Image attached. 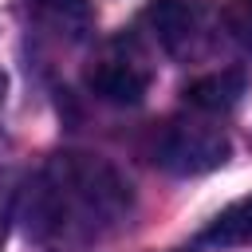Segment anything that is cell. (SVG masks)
Here are the masks:
<instances>
[{
  "mask_svg": "<svg viewBox=\"0 0 252 252\" xmlns=\"http://www.w3.org/2000/svg\"><path fill=\"white\" fill-rule=\"evenodd\" d=\"M130 213V185L91 154H55L24 189L32 236H98Z\"/></svg>",
  "mask_w": 252,
  "mask_h": 252,
  "instance_id": "1",
  "label": "cell"
},
{
  "mask_svg": "<svg viewBox=\"0 0 252 252\" xmlns=\"http://www.w3.org/2000/svg\"><path fill=\"white\" fill-rule=\"evenodd\" d=\"M228 150L232 146L220 126L201 122V118H173L154 142V161L173 177H197L224 165Z\"/></svg>",
  "mask_w": 252,
  "mask_h": 252,
  "instance_id": "2",
  "label": "cell"
},
{
  "mask_svg": "<svg viewBox=\"0 0 252 252\" xmlns=\"http://www.w3.org/2000/svg\"><path fill=\"white\" fill-rule=\"evenodd\" d=\"M213 4L209 0H150L142 12L146 32L154 43L173 59H193L213 39Z\"/></svg>",
  "mask_w": 252,
  "mask_h": 252,
  "instance_id": "3",
  "label": "cell"
},
{
  "mask_svg": "<svg viewBox=\"0 0 252 252\" xmlns=\"http://www.w3.org/2000/svg\"><path fill=\"white\" fill-rule=\"evenodd\" d=\"M150 79H154V71L146 63V55L126 35L106 43V51L87 71V87L102 102H114V106H138L146 98V91H150Z\"/></svg>",
  "mask_w": 252,
  "mask_h": 252,
  "instance_id": "4",
  "label": "cell"
},
{
  "mask_svg": "<svg viewBox=\"0 0 252 252\" xmlns=\"http://www.w3.org/2000/svg\"><path fill=\"white\" fill-rule=\"evenodd\" d=\"M32 20L51 32L63 43H83L94 28V4L91 0H24Z\"/></svg>",
  "mask_w": 252,
  "mask_h": 252,
  "instance_id": "5",
  "label": "cell"
},
{
  "mask_svg": "<svg viewBox=\"0 0 252 252\" xmlns=\"http://www.w3.org/2000/svg\"><path fill=\"white\" fill-rule=\"evenodd\" d=\"M248 91V75L240 67H220V71H209L201 79H193L181 94L193 110L201 114H228Z\"/></svg>",
  "mask_w": 252,
  "mask_h": 252,
  "instance_id": "6",
  "label": "cell"
},
{
  "mask_svg": "<svg viewBox=\"0 0 252 252\" xmlns=\"http://www.w3.org/2000/svg\"><path fill=\"white\" fill-rule=\"evenodd\" d=\"M201 244H209V248H240V244H252V197H240L228 209H220L209 220V228L201 232Z\"/></svg>",
  "mask_w": 252,
  "mask_h": 252,
  "instance_id": "7",
  "label": "cell"
},
{
  "mask_svg": "<svg viewBox=\"0 0 252 252\" xmlns=\"http://www.w3.org/2000/svg\"><path fill=\"white\" fill-rule=\"evenodd\" d=\"M232 35L244 43V51H252V0H228V12H224Z\"/></svg>",
  "mask_w": 252,
  "mask_h": 252,
  "instance_id": "8",
  "label": "cell"
},
{
  "mask_svg": "<svg viewBox=\"0 0 252 252\" xmlns=\"http://www.w3.org/2000/svg\"><path fill=\"white\" fill-rule=\"evenodd\" d=\"M4 236H8V201L0 193V244H4Z\"/></svg>",
  "mask_w": 252,
  "mask_h": 252,
  "instance_id": "9",
  "label": "cell"
},
{
  "mask_svg": "<svg viewBox=\"0 0 252 252\" xmlns=\"http://www.w3.org/2000/svg\"><path fill=\"white\" fill-rule=\"evenodd\" d=\"M4 87H8V79H4V71H0V102H4Z\"/></svg>",
  "mask_w": 252,
  "mask_h": 252,
  "instance_id": "10",
  "label": "cell"
}]
</instances>
